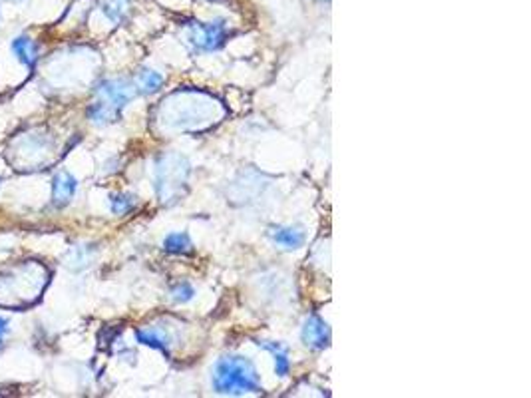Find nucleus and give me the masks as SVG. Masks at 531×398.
<instances>
[{
  "label": "nucleus",
  "mask_w": 531,
  "mask_h": 398,
  "mask_svg": "<svg viewBox=\"0 0 531 398\" xmlns=\"http://www.w3.org/2000/svg\"><path fill=\"white\" fill-rule=\"evenodd\" d=\"M213 388L219 394H249L261 392L257 368L245 356H223L213 370Z\"/></svg>",
  "instance_id": "f257e3e1"
},
{
  "label": "nucleus",
  "mask_w": 531,
  "mask_h": 398,
  "mask_svg": "<svg viewBox=\"0 0 531 398\" xmlns=\"http://www.w3.org/2000/svg\"><path fill=\"white\" fill-rule=\"evenodd\" d=\"M11 52L20 64L26 66L28 70H34L38 64V58H40V46L30 36L20 34L11 40Z\"/></svg>",
  "instance_id": "423d86ee"
},
{
  "label": "nucleus",
  "mask_w": 531,
  "mask_h": 398,
  "mask_svg": "<svg viewBox=\"0 0 531 398\" xmlns=\"http://www.w3.org/2000/svg\"><path fill=\"white\" fill-rule=\"evenodd\" d=\"M8 319L6 317H0V346L4 343V339H6V334L11 331V327H8Z\"/></svg>",
  "instance_id": "a211bd4d"
},
{
  "label": "nucleus",
  "mask_w": 531,
  "mask_h": 398,
  "mask_svg": "<svg viewBox=\"0 0 531 398\" xmlns=\"http://www.w3.org/2000/svg\"><path fill=\"white\" fill-rule=\"evenodd\" d=\"M118 116H119V110L112 108L109 104L102 102V100L94 102V104L88 108V118H90L92 124H96V126H108V124H112V122H116Z\"/></svg>",
  "instance_id": "f8f14e48"
},
{
  "label": "nucleus",
  "mask_w": 531,
  "mask_h": 398,
  "mask_svg": "<svg viewBox=\"0 0 531 398\" xmlns=\"http://www.w3.org/2000/svg\"><path fill=\"white\" fill-rule=\"evenodd\" d=\"M163 82H165V78L160 72L150 70V68H141L138 76H136V90L140 94H145V96L148 94H155L163 86Z\"/></svg>",
  "instance_id": "9b49d317"
},
{
  "label": "nucleus",
  "mask_w": 531,
  "mask_h": 398,
  "mask_svg": "<svg viewBox=\"0 0 531 398\" xmlns=\"http://www.w3.org/2000/svg\"><path fill=\"white\" fill-rule=\"evenodd\" d=\"M189 177V163L177 153H165L157 162L155 170V189L163 204L174 201L181 194V187Z\"/></svg>",
  "instance_id": "f03ea898"
},
{
  "label": "nucleus",
  "mask_w": 531,
  "mask_h": 398,
  "mask_svg": "<svg viewBox=\"0 0 531 398\" xmlns=\"http://www.w3.org/2000/svg\"><path fill=\"white\" fill-rule=\"evenodd\" d=\"M6 2H22V0H6Z\"/></svg>",
  "instance_id": "6ab92c4d"
},
{
  "label": "nucleus",
  "mask_w": 531,
  "mask_h": 398,
  "mask_svg": "<svg viewBox=\"0 0 531 398\" xmlns=\"http://www.w3.org/2000/svg\"><path fill=\"white\" fill-rule=\"evenodd\" d=\"M78 180L70 172H58L52 180V204L64 207L76 195Z\"/></svg>",
  "instance_id": "0eeeda50"
},
{
  "label": "nucleus",
  "mask_w": 531,
  "mask_h": 398,
  "mask_svg": "<svg viewBox=\"0 0 531 398\" xmlns=\"http://www.w3.org/2000/svg\"><path fill=\"white\" fill-rule=\"evenodd\" d=\"M130 6V0H102V12L109 22H121Z\"/></svg>",
  "instance_id": "4468645a"
},
{
  "label": "nucleus",
  "mask_w": 531,
  "mask_h": 398,
  "mask_svg": "<svg viewBox=\"0 0 531 398\" xmlns=\"http://www.w3.org/2000/svg\"><path fill=\"white\" fill-rule=\"evenodd\" d=\"M191 239L189 235H185V233H172V235H167L163 239V249L167 251V253H174V255H185V253H189L191 251Z\"/></svg>",
  "instance_id": "ddd939ff"
},
{
  "label": "nucleus",
  "mask_w": 531,
  "mask_h": 398,
  "mask_svg": "<svg viewBox=\"0 0 531 398\" xmlns=\"http://www.w3.org/2000/svg\"><path fill=\"white\" fill-rule=\"evenodd\" d=\"M261 349L269 351L275 358V373L279 377H287L289 370H291V361H289V349L281 343H275V341H257Z\"/></svg>",
  "instance_id": "9d476101"
},
{
  "label": "nucleus",
  "mask_w": 531,
  "mask_h": 398,
  "mask_svg": "<svg viewBox=\"0 0 531 398\" xmlns=\"http://www.w3.org/2000/svg\"><path fill=\"white\" fill-rule=\"evenodd\" d=\"M193 295H196V289H193L189 283H179V285H175L174 289H172V299H174L175 303L191 301Z\"/></svg>",
  "instance_id": "f3484780"
},
{
  "label": "nucleus",
  "mask_w": 531,
  "mask_h": 398,
  "mask_svg": "<svg viewBox=\"0 0 531 398\" xmlns=\"http://www.w3.org/2000/svg\"><path fill=\"white\" fill-rule=\"evenodd\" d=\"M269 235L277 245L289 249V251L303 247L304 243V233L297 227H273Z\"/></svg>",
  "instance_id": "1a4fd4ad"
},
{
  "label": "nucleus",
  "mask_w": 531,
  "mask_h": 398,
  "mask_svg": "<svg viewBox=\"0 0 531 398\" xmlns=\"http://www.w3.org/2000/svg\"><path fill=\"white\" fill-rule=\"evenodd\" d=\"M189 30V42L196 46L197 50L211 52L221 48L225 38H227V26L225 21H213V22H191L187 24Z\"/></svg>",
  "instance_id": "7ed1b4c3"
},
{
  "label": "nucleus",
  "mask_w": 531,
  "mask_h": 398,
  "mask_svg": "<svg viewBox=\"0 0 531 398\" xmlns=\"http://www.w3.org/2000/svg\"><path fill=\"white\" fill-rule=\"evenodd\" d=\"M94 92H96L98 100L109 104L112 108L121 110L136 98L138 90L124 78H109V80H102L98 86L94 88Z\"/></svg>",
  "instance_id": "20e7f679"
},
{
  "label": "nucleus",
  "mask_w": 531,
  "mask_h": 398,
  "mask_svg": "<svg viewBox=\"0 0 531 398\" xmlns=\"http://www.w3.org/2000/svg\"><path fill=\"white\" fill-rule=\"evenodd\" d=\"M92 249L86 247H74L72 249V253L68 255V267L74 271L84 269L90 265V259H92Z\"/></svg>",
  "instance_id": "dca6fc26"
},
{
  "label": "nucleus",
  "mask_w": 531,
  "mask_h": 398,
  "mask_svg": "<svg viewBox=\"0 0 531 398\" xmlns=\"http://www.w3.org/2000/svg\"><path fill=\"white\" fill-rule=\"evenodd\" d=\"M136 339L138 343L145 344V346H152V349H157L165 355H169V346H172V336L165 329H160V327H145V329H138L136 331Z\"/></svg>",
  "instance_id": "6e6552de"
},
{
  "label": "nucleus",
  "mask_w": 531,
  "mask_h": 398,
  "mask_svg": "<svg viewBox=\"0 0 531 398\" xmlns=\"http://www.w3.org/2000/svg\"><path fill=\"white\" fill-rule=\"evenodd\" d=\"M136 205H138V199L131 194H116L109 197V209L114 216H126Z\"/></svg>",
  "instance_id": "2eb2a0df"
},
{
  "label": "nucleus",
  "mask_w": 531,
  "mask_h": 398,
  "mask_svg": "<svg viewBox=\"0 0 531 398\" xmlns=\"http://www.w3.org/2000/svg\"><path fill=\"white\" fill-rule=\"evenodd\" d=\"M303 341L313 351H323L330 343V329L318 315L306 317L303 324Z\"/></svg>",
  "instance_id": "39448f33"
}]
</instances>
